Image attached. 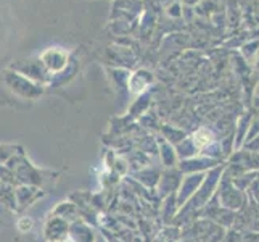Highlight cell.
<instances>
[{
	"mask_svg": "<svg viewBox=\"0 0 259 242\" xmlns=\"http://www.w3.org/2000/svg\"><path fill=\"white\" fill-rule=\"evenodd\" d=\"M16 226H18V229H20L21 232H28L32 228V220L28 218V217H21L20 220H18Z\"/></svg>",
	"mask_w": 259,
	"mask_h": 242,
	"instance_id": "obj_1",
	"label": "cell"
}]
</instances>
